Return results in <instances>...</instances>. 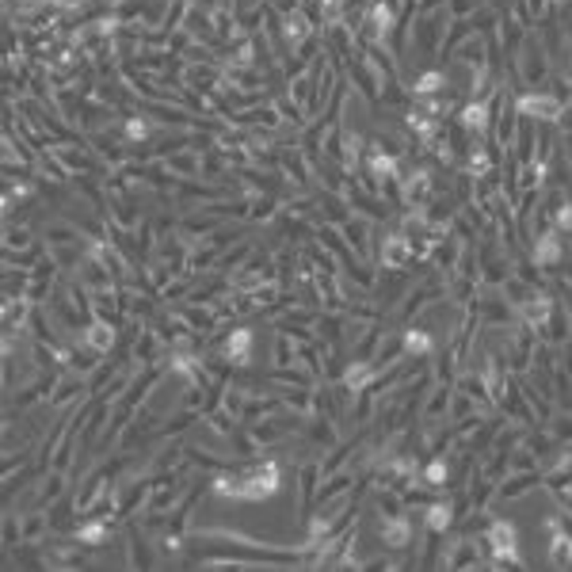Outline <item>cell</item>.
I'll return each mask as SVG.
<instances>
[{"mask_svg": "<svg viewBox=\"0 0 572 572\" xmlns=\"http://www.w3.org/2000/svg\"><path fill=\"white\" fill-rule=\"evenodd\" d=\"M210 492L218 500H237V504H264L282 492V462L260 458L248 466H225L218 477H210Z\"/></svg>", "mask_w": 572, "mask_h": 572, "instance_id": "obj_1", "label": "cell"}, {"mask_svg": "<svg viewBox=\"0 0 572 572\" xmlns=\"http://www.w3.org/2000/svg\"><path fill=\"white\" fill-rule=\"evenodd\" d=\"M484 550H489L496 568H523L519 526H515L511 519H492L489 515V523H484Z\"/></svg>", "mask_w": 572, "mask_h": 572, "instance_id": "obj_2", "label": "cell"}, {"mask_svg": "<svg viewBox=\"0 0 572 572\" xmlns=\"http://www.w3.org/2000/svg\"><path fill=\"white\" fill-rule=\"evenodd\" d=\"M412 260H416V240H412L400 225H397V229H385V233H378L374 267L400 275V271H408V267H412Z\"/></svg>", "mask_w": 572, "mask_h": 572, "instance_id": "obj_3", "label": "cell"}, {"mask_svg": "<svg viewBox=\"0 0 572 572\" xmlns=\"http://www.w3.org/2000/svg\"><path fill=\"white\" fill-rule=\"evenodd\" d=\"M515 104V114L519 119H526V122H546V126H557L565 119V111H568V104L557 92H519L511 99Z\"/></svg>", "mask_w": 572, "mask_h": 572, "instance_id": "obj_4", "label": "cell"}, {"mask_svg": "<svg viewBox=\"0 0 572 572\" xmlns=\"http://www.w3.org/2000/svg\"><path fill=\"white\" fill-rule=\"evenodd\" d=\"M550 50H546V42H542L538 31H531L523 38V46H519V65H515V73H519V80L526 84V88H534V84H542L550 77Z\"/></svg>", "mask_w": 572, "mask_h": 572, "instance_id": "obj_5", "label": "cell"}, {"mask_svg": "<svg viewBox=\"0 0 572 572\" xmlns=\"http://www.w3.org/2000/svg\"><path fill=\"white\" fill-rule=\"evenodd\" d=\"M397 0H370L359 20V42H390L397 27Z\"/></svg>", "mask_w": 572, "mask_h": 572, "instance_id": "obj_6", "label": "cell"}, {"mask_svg": "<svg viewBox=\"0 0 572 572\" xmlns=\"http://www.w3.org/2000/svg\"><path fill=\"white\" fill-rule=\"evenodd\" d=\"M382 378V363L378 359H351L348 366H343V374H340V390L343 393H351V397H366L370 390H374V382Z\"/></svg>", "mask_w": 572, "mask_h": 572, "instance_id": "obj_7", "label": "cell"}, {"mask_svg": "<svg viewBox=\"0 0 572 572\" xmlns=\"http://www.w3.org/2000/svg\"><path fill=\"white\" fill-rule=\"evenodd\" d=\"M252 348H256V332H252L248 324H237V328H229V332L222 336L218 355L225 359V366L245 370V366L252 363Z\"/></svg>", "mask_w": 572, "mask_h": 572, "instance_id": "obj_8", "label": "cell"}, {"mask_svg": "<svg viewBox=\"0 0 572 572\" xmlns=\"http://www.w3.org/2000/svg\"><path fill=\"white\" fill-rule=\"evenodd\" d=\"M531 260L542 271H553L565 264V233H557L553 225H546L542 233L531 240Z\"/></svg>", "mask_w": 572, "mask_h": 572, "instance_id": "obj_9", "label": "cell"}, {"mask_svg": "<svg viewBox=\"0 0 572 572\" xmlns=\"http://www.w3.org/2000/svg\"><path fill=\"white\" fill-rule=\"evenodd\" d=\"M340 233L343 240L351 245V252L359 256V260H374V252H378V229L370 218H348L340 225Z\"/></svg>", "mask_w": 572, "mask_h": 572, "instance_id": "obj_10", "label": "cell"}, {"mask_svg": "<svg viewBox=\"0 0 572 572\" xmlns=\"http://www.w3.org/2000/svg\"><path fill=\"white\" fill-rule=\"evenodd\" d=\"M400 183H405V203H408V210H412V206H427V203H432V198L439 195L435 172L427 168V164H416L412 172H405V176H400Z\"/></svg>", "mask_w": 572, "mask_h": 572, "instance_id": "obj_11", "label": "cell"}, {"mask_svg": "<svg viewBox=\"0 0 572 572\" xmlns=\"http://www.w3.org/2000/svg\"><path fill=\"white\" fill-rule=\"evenodd\" d=\"M111 534H114V526H111V511H104V515H88V519H80L77 526H73V542H80L84 550H104L107 542H111Z\"/></svg>", "mask_w": 572, "mask_h": 572, "instance_id": "obj_12", "label": "cell"}, {"mask_svg": "<svg viewBox=\"0 0 572 572\" xmlns=\"http://www.w3.org/2000/svg\"><path fill=\"white\" fill-rule=\"evenodd\" d=\"M114 134H119V141H126L130 149H146V141H153L156 134V119L153 114H122L119 126H114Z\"/></svg>", "mask_w": 572, "mask_h": 572, "instance_id": "obj_13", "label": "cell"}, {"mask_svg": "<svg viewBox=\"0 0 572 572\" xmlns=\"http://www.w3.org/2000/svg\"><path fill=\"white\" fill-rule=\"evenodd\" d=\"M80 340L88 343V348H92L96 355H104V359H107V355L114 351V343H119V321H111V317H99V313H96V317H92L88 324H84Z\"/></svg>", "mask_w": 572, "mask_h": 572, "instance_id": "obj_14", "label": "cell"}, {"mask_svg": "<svg viewBox=\"0 0 572 572\" xmlns=\"http://www.w3.org/2000/svg\"><path fill=\"white\" fill-rule=\"evenodd\" d=\"M458 126H462L466 138H489V130H492V104L489 99H469V104L458 111Z\"/></svg>", "mask_w": 572, "mask_h": 572, "instance_id": "obj_15", "label": "cell"}, {"mask_svg": "<svg viewBox=\"0 0 572 572\" xmlns=\"http://www.w3.org/2000/svg\"><path fill=\"white\" fill-rule=\"evenodd\" d=\"M378 538H382V546L390 550V553H400L412 542V519L405 511H393V515H382V523H378Z\"/></svg>", "mask_w": 572, "mask_h": 572, "instance_id": "obj_16", "label": "cell"}, {"mask_svg": "<svg viewBox=\"0 0 572 572\" xmlns=\"http://www.w3.org/2000/svg\"><path fill=\"white\" fill-rule=\"evenodd\" d=\"M54 153H57V161H62L73 176H88V172H96V161L99 156L96 153H88L80 146V141H57V146H50Z\"/></svg>", "mask_w": 572, "mask_h": 572, "instance_id": "obj_17", "label": "cell"}, {"mask_svg": "<svg viewBox=\"0 0 572 572\" xmlns=\"http://www.w3.org/2000/svg\"><path fill=\"white\" fill-rule=\"evenodd\" d=\"M400 355L405 359H427V355H435V332L424 324H408L400 332Z\"/></svg>", "mask_w": 572, "mask_h": 572, "instance_id": "obj_18", "label": "cell"}, {"mask_svg": "<svg viewBox=\"0 0 572 572\" xmlns=\"http://www.w3.org/2000/svg\"><path fill=\"white\" fill-rule=\"evenodd\" d=\"M405 130H408V138L412 141H420V149H427V146H432V141L442 134V122L439 119H432V114H427V111H408L405 114Z\"/></svg>", "mask_w": 572, "mask_h": 572, "instance_id": "obj_19", "label": "cell"}, {"mask_svg": "<svg viewBox=\"0 0 572 572\" xmlns=\"http://www.w3.org/2000/svg\"><path fill=\"white\" fill-rule=\"evenodd\" d=\"M454 523H458V515H454V504H450V500H435V504H427V511H424L427 534L442 538V534L454 531Z\"/></svg>", "mask_w": 572, "mask_h": 572, "instance_id": "obj_20", "label": "cell"}, {"mask_svg": "<svg viewBox=\"0 0 572 572\" xmlns=\"http://www.w3.org/2000/svg\"><path fill=\"white\" fill-rule=\"evenodd\" d=\"M164 343H168V340H164L161 332H156V328H141L138 340H134V363H138V366H141V363H146V366L161 363Z\"/></svg>", "mask_w": 572, "mask_h": 572, "instance_id": "obj_21", "label": "cell"}, {"mask_svg": "<svg viewBox=\"0 0 572 572\" xmlns=\"http://www.w3.org/2000/svg\"><path fill=\"white\" fill-rule=\"evenodd\" d=\"M450 88V77L442 73V69H424V73L412 80V99L416 104H424V99H435V96H442Z\"/></svg>", "mask_w": 572, "mask_h": 572, "instance_id": "obj_22", "label": "cell"}, {"mask_svg": "<svg viewBox=\"0 0 572 572\" xmlns=\"http://www.w3.org/2000/svg\"><path fill=\"white\" fill-rule=\"evenodd\" d=\"M447 481H450V458L432 454L420 466V484H424L427 492H439V489H447Z\"/></svg>", "mask_w": 572, "mask_h": 572, "instance_id": "obj_23", "label": "cell"}, {"mask_svg": "<svg viewBox=\"0 0 572 572\" xmlns=\"http://www.w3.org/2000/svg\"><path fill=\"white\" fill-rule=\"evenodd\" d=\"M450 390H447V382H439L435 385V393H432V400L424 405V424H435V420H442L447 416L450 420Z\"/></svg>", "mask_w": 572, "mask_h": 572, "instance_id": "obj_24", "label": "cell"}, {"mask_svg": "<svg viewBox=\"0 0 572 572\" xmlns=\"http://www.w3.org/2000/svg\"><path fill=\"white\" fill-rule=\"evenodd\" d=\"M35 245V229L20 222H4V248H27Z\"/></svg>", "mask_w": 572, "mask_h": 572, "instance_id": "obj_25", "label": "cell"}, {"mask_svg": "<svg viewBox=\"0 0 572 572\" xmlns=\"http://www.w3.org/2000/svg\"><path fill=\"white\" fill-rule=\"evenodd\" d=\"M420 111H427V114H432V119H447V114H454L458 111V99L454 96H447V92H442V96H435V99H424V104H420Z\"/></svg>", "mask_w": 572, "mask_h": 572, "instance_id": "obj_26", "label": "cell"}, {"mask_svg": "<svg viewBox=\"0 0 572 572\" xmlns=\"http://www.w3.org/2000/svg\"><path fill=\"white\" fill-rule=\"evenodd\" d=\"M252 252H256V245H252V240H245V245H237V248H229V252L222 256V260H218V271H222V275H229V271L245 264Z\"/></svg>", "mask_w": 572, "mask_h": 572, "instance_id": "obj_27", "label": "cell"}, {"mask_svg": "<svg viewBox=\"0 0 572 572\" xmlns=\"http://www.w3.org/2000/svg\"><path fill=\"white\" fill-rule=\"evenodd\" d=\"M550 225L557 229V233L572 237V198H565V203H557V206L550 210Z\"/></svg>", "mask_w": 572, "mask_h": 572, "instance_id": "obj_28", "label": "cell"}, {"mask_svg": "<svg viewBox=\"0 0 572 572\" xmlns=\"http://www.w3.org/2000/svg\"><path fill=\"white\" fill-rule=\"evenodd\" d=\"M553 439L557 442H572V416H561L553 424Z\"/></svg>", "mask_w": 572, "mask_h": 572, "instance_id": "obj_29", "label": "cell"}, {"mask_svg": "<svg viewBox=\"0 0 572 572\" xmlns=\"http://www.w3.org/2000/svg\"><path fill=\"white\" fill-rule=\"evenodd\" d=\"M511 469H538L534 466V454L531 450H515L511 454Z\"/></svg>", "mask_w": 572, "mask_h": 572, "instance_id": "obj_30", "label": "cell"}, {"mask_svg": "<svg viewBox=\"0 0 572 572\" xmlns=\"http://www.w3.org/2000/svg\"><path fill=\"white\" fill-rule=\"evenodd\" d=\"M523 4H526V12H531L534 20H542V16H546V0H523Z\"/></svg>", "mask_w": 572, "mask_h": 572, "instance_id": "obj_31", "label": "cell"}]
</instances>
